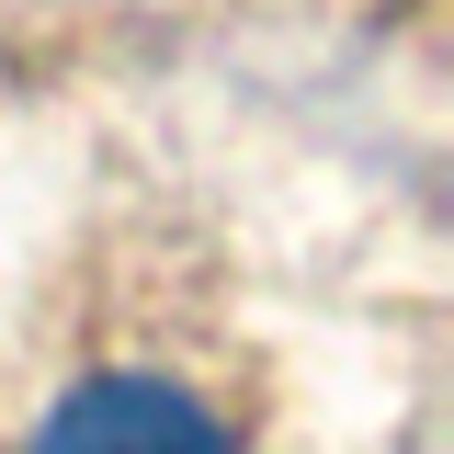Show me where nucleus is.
I'll use <instances>...</instances> for the list:
<instances>
[{
	"instance_id": "nucleus-1",
	"label": "nucleus",
	"mask_w": 454,
	"mask_h": 454,
	"mask_svg": "<svg viewBox=\"0 0 454 454\" xmlns=\"http://www.w3.org/2000/svg\"><path fill=\"white\" fill-rule=\"evenodd\" d=\"M35 454H239L216 432L205 397H182L170 375H91L46 409Z\"/></svg>"
}]
</instances>
